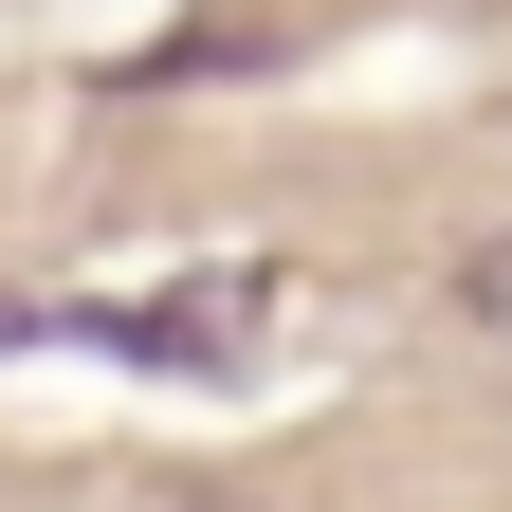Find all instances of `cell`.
I'll use <instances>...</instances> for the list:
<instances>
[{
  "instance_id": "1",
  "label": "cell",
  "mask_w": 512,
  "mask_h": 512,
  "mask_svg": "<svg viewBox=\"0 0 512 512\" xmlns=\"http://www.w3.org/2000/svg\"><path fill=\"white\" fill-rule=\"evenodd\" d=\"M275 311H293L275 256H220V275H183V293H110V311H55V330L110 348V366H147V384H238L275 348Z\"/></svg>"
},
{
  "instance_id": "2",
  "label": "cell",
  "mask_w": 512,
  "mask_h": 512,
  "mask_svg": "<svg viewBox=\"0 0 512 512\" xmlns=\"http://www.w3.org/2000/svg\"><path fill=\"white\" fill-rule=\"evenodd\" d=\"M458 330H476V348H512V238H476V256H458Z\"/></svg>"
}]
</instances>
